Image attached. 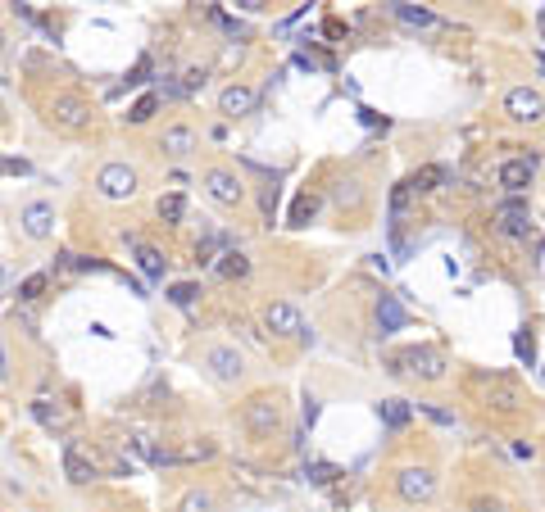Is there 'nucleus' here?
<instances>
[{"label":"nucleus","mask_w":545,"mask_h":512,"mask_svg":"<svg viewBox=\"0 0 545 512\" xmlns=\"http://www.w3.org/2000/svg\"><path fill=\"white\" fill-rule=\"evenodd\" d=\"M395 14H400L409 28H432V23H437L432 9H418V5H395Z\"/></svg>","instance_id":"obj_23"},{"label":"nucleus","mask_w":545,"mask_h":512,"mask_svg":"<svg viewBox=\"0 0 545 512\" xmlns=\"http://www.w3.org/2000/svg\"><path fill=\"white\" fill-rule=\"evenodd\" d=\"M218 109H223L228 118L250 114V109H255V91H250V86H228V91L218 95Z\"/></svg>","instance_id":"obj_17"},{"label":"nucleus","mask_w":545,"mask_h":512,"mask_svg":"<svg viewBox=\"0 0 545 512\" xmlns=\"http://www.w3.org/2000/svg\"><path fill=\"white\" fill-rule=\"evenodd\" d=\"M195 86H205V68H191L187 82H182V91H195Z\"/></svg>","instance_id":"obj_35"},{"label":"nucleus","mask_w":545,"mask_h":512,"mask_svg":"<svg viewBox=\"0 0 545 512\" xmlns=\"http://www.w3.org/2000/svg\"><path fill=\"white\" fill-rule=\"evenodd\" d=\"M209 454H214V444H191L182 458H209Z\"/></svg>","instance_id":"obj_37"},{"label":"nucleus","mask_w":545,"mask_h":512,"mask_svg":"<svg viewBox=\"0 0 545 512\" xmlns=\"http://www.w3.org/2000/svg\"><path fill=\"white\" fill-rule=\"evenodd\" d=\"M218 272H223V277H245V272H250V258H245V254H237V249H232V254H223V263H218Z\"/></svg>","instance_id":"obj_25"},{"label":"nucleus","mask_w":545,"mask_h":512,"mask_svg":"<svg viewBox=\"0 0 545 512\" xmlns=\"http://www.w3.org/2000/svg\"><path fill=\"white\" fill-rule=\"evenodd\" d=\"M445 182H450V168H445V164H427V168H418L404 186H409V195H427V191H437V186H445Z\"/></svg>","instance_id":"obj_16"},{"label":"nucleus","mask_w":545,"mask_h":512,"mask_svg":"<svg viewBox=\"0 0 545 512\" xmlns=\"http://www.w3.org/2000/svg\"><path fill=\"white\" fill-rule=\"evenodd\" d=\"M500 231L514 236V241H523V236H531V209L523 204V199H504L500 204Z\"/></svg>","instance_id":"obj_9"},{"label":"nucleus","mask_w":545,"mask_h":512,"mask_svg":"<svg viewBox=\"0 0 545 512\" xmlns=\"http://www.w3.org/2000/svg\"><path fill=\"white\" fill-rule=\"evenodd\" d=\"M0 372H5V354H0Z\"/></svg>","instance_id":"obj_40"},{"label":"nucleus","mask_w":545,"mask_h":512,"mask_svg":"<svg viewBox=\"0 0 545 512\" xmlns=\"http://www.w3.org/2000/svg\"><path fill=\"white\" fill-rule=\"evenodd\" d=\"M487 399L500 413H514V408H523V395H518V385L514 381H504V377H495L491 381V390H487Z\"/></svg>","instance_id":"obj_18"},{"label":"nucleus","mask_w":545,"mask_h":512,"mask_svg":"<svg viewBox=\"0 0 545 512\" xmlns=\"http://www.w3.org/2000/svg\"><path fill=\"white\" fill-rule=\"evenodd\" d=\"M541 372H545V363H541Z\"/></svg>","instance_id":"obj_41"},{"label":"nucleus","mask_w":545,"mask_h":512,"mask_svg":"<svg viewBox=\"0 0 545 512\" xmlns=\"http://www.w3.org/2000/svg\"><path fill=\"white\" fill-rule=\"evenodd\" d=\"M205 367L214 372L218 381H237L241 377V354L232 345H209L205 349Z\"/></svg>","instance_id":"obj_10"},{"label":"nucleus","mask_w":545,"mask_h":512,"mask_svg":"<svg viewBox=\"0 0 545 512\" xmlns=\"http://www.w3.org/2000/svg\"><path fill=\"white\" fill-rule=\"evenodd\" d=\"M159 218H164L168 227H178V222L187 218V199H182V195H164V199H159Z\"/></svg>","instance_id":"obj_22"},{"label":"nucleus","mask_w":545,"mask_h":512,"mask_svg":"<svg viewBox=\"0 0 545 512\" xmlns=\"http://www.w3.org/2000/svg\"><path fill=\"white\" fill-rule=\"evenodd\" d=\"M146 78H151V55H146V59H141V64H136V68H132V78H128V86H141Z\"/></svg>","instance_id":"obj_33"},{"label":"nucleus","mask_w":545,"mask_h":512,"mask_svg":"<svg viewBox=\"0 0 545 512\" xmlns=\"http://www.w3.org/2000/svg\"><path fill=\"white\" fill-rule=\"evenodd\" d=\"M391 372H418L423 381H441L445 377V354H441V349H432V345H414L409 354H400L391 363Z\"/></svg>","instance_id":"obj_2"},{"label":"nucleus","mask_w":545,"mask_h":512,"mask_svg":"<svg viewBox=\"0 0 545 512\" xmlns=\"http://www.w3.org/2000/svg\"><path fill=\"white\" fill-rule=\"evenodd\" d=\"M314 209H318V199H314V195H300V199L291 204V227H305V222L314 218Z\"/></svg>","instance_id":"obj_26"},{"label":"nucleus","mask_w":545,"mask_h":512,"mask_svg":"<svg viewBox=\"0 0 545 512\" xmlns=\"http://www.w3.org/2000/svg\"><path fill=\"white\" fill-rule=\"evenodd\" d=\"M332 199H337L341 209H359V204H364V191H359V182H355V177H345V182H337Z\"/></svg>","instance_id":"obj_21"},{"label":"nucleus","mask_w":545,"mask_h":512,"mask_svg":"<svg viewBox=\"0 0 545 512\" xmlns=\"http://www.w3.org/2000/svg\"><path fill=\"white\" fill-rule=\"evenodd\" d=\"M305 422H309V427H314V422H318V399H314V395L305 399Z\"/></svg>","instance_id":"obj_36"},{"label":"nucleus","mask_w":545,"mask_h":512,"mask_svg":"<svg viewBox=\"0 0 545 512\" xmlns=\"http://www.w3.org/2000/svg\"><path fill=\"white\" fill-rule=\"evenodd\" d=\"M418 408H423L432 422H441V427H454V413H445V408H437V404H418Z\"/></svg>","instance_id":"obj_32"},{"label":"nucleus","mask_w":545,"mask_h":512,"mask_svg":"<svg viewBox=\"0 0 545 512\" xmlns=\"http://www.w3.org/2000/svg\"><path fill=\"white\" fill-rule=\"evenodd\" d=\"M5 41H9V36H5V28H0V50H5Z\"/></svg>","instance_id":"obj_39"},{"label":"nucleus","mask_w":545,"mask_h":512,"mask_svg":"<svg viewBox=\"0 0 545 512\" xmlns=\"http://www.w3.org/2000/svg\"><path fill=\"white\" fill-rule=\"evenodd\" d=\"M473 512H500V498H477Z\"/></svg>","instance_id":"obj_38"},{"label":"nucleus","mask_w":545,"mask_h":512,"mask_svg":"<svg viewBox=\"0 0 545 512\" xmlns=\"http://www.w3.org/2000/svg\"><path fill=\"white\" fill-rule=\"evenodd\" d=\"M377 417H382V427H391V431H400L409 417H414V408L404 404V399H382L377 404Z\"/></svg>","instance_id":"obj_19"},{"label":"nucleus","mask_w":545,"mask_h":512,"mask_svg":"<svg viewBox=\"0 0 545 512\" xmlns=\"http://www.w3.org/2000/svg\"><path fill=\"white\" fill-rule=\"evenodd\" d=\"M128 245L136 249V268H141V272H146V277H151V281H159V277H164V272H168V258L159 254L155 245H141V241H136V236H128Z\"/></svg>","instance_id":"obj_15"},{"label":"nucleus","mask_w":545,"mask_h":512,"mask_svg":"<svg viewBox=\"0 0 545 512\" xmlns=\"http://www.w3.org/2000/svg\"><path fill=\"white\" fill-rule=\"evenodd\" d=\"M51 122L64 127V132H86L91 127V105H86L78 91H59L51 100Z\"/></svg>","instance_id":"obj_1"},{"label":"nucleus","mask_w":545,"mask_h":512,"mask_svg":"<svg viewBox=\"0 0 545 512\" xmlns=\"http://www.w3.org/2000/svg\"><path fill=\"white\" fill-rule=\"evenodd\" d=\"M96 191L105 199H128V195H136V172L128 164H105L96 172Z\"/></svg>","instance_id":"obj_5"},{"label":"nucleus","mask_w":545,"mask_h":512,"mask_svg":"<svg viewBox=\"0 0 545 512\" xmlns=\"http://www.w3.org/2000/svg\"><path fill=\"white\" fill-rule=\"evenodd\" d=\"M191 145H195V132L191 127H168L164 136H159V150H168V155H191Z\"/></svg>","instance_id":"obj_20"},{"label":"nucleus","mask_w":545,"mask_h":512,"mask_svg":"<svg viewBox=\"0 0 545 512\" xmlns=\"http://www.w3.org/2000/svg\"><path fill=\"white\" fill-rule=\"evenodd\" d=\"M531 168H536V155H527V159H504L500 164V186L504 191H527L531 186Z\"/></svg>","instance_id":"obj_12"},{"label":"nucleus","mask_w":545,"mask_h":512,"mask_svg":"<svg viewBox=\"0 0 545 512\" xmlns=\"http://www.w3.org/2000/svg\"><path fill=\"white\" fill-rule=\"evenodd\" d=\"M41 291H46V272H36V277H28V281L19 286V299H23V304H32Z\"/></svg>","instance_id":"obj_29"},{"label":"nucleus","mask_w":545,"mask_h":512,"mask_svg":"<svg viewBox=\"0 0 545 512\" xmlns=\"http://www.w3.org/2000/svg\"><path fill=\"white\" fill-rule=\"evenodd\" d=\"M205 186H209V195H214L223 209H237L245 199L241 177H237V172H228V168H205Z\"/></svg>","instance_id":"obj_6"},{"label":"nucleus","mask_w":545,"mask_h":512,"mask_svg":"<svg viewBox=\"0 0 545 512\" xmlns=\"http://www.w3.org/2000/svg\"><path fill=\"white\" fill-rule=\"evenodd\" d=\"M19 227L28 241H46V236L55 231V204L51 199H28V204H19Z\"/></svg>","instance_id":"obj_3"},{"label":"nucleus","mask_w":545,"mask_h":512,"mask_svg":"<svg viewBox=\"0 0 545 512\" xmlns=\"http://www.w3.org/2000/svg\"><path fill=\"white\" fill-rule=\"evenodd\" d=\"M337 476H341V471L332 467V463H309V481H318V485H332Z\"/></svg>","instance_id":"obj_30"},{"label":"nucleus","mask_w":545,"mask_h":512,"mask_svg":"<svg viewBox=\"0 0 545 512\" xmlns=\"http://www.w3.org/2000/svg\"><path fill=\"white\" fill-rule=\"evenodd\" d=\"M395 490H400L404 503H427L437 494V476L427 467H400L395 471Z\"/></svg>","instance_id":"obj_4"},{"label":"nucleus","mask_w":545,"mask_h":512,"mask_svg":"<svg viewBox=\"0 0 545 512\" xmlns=\"http://www.w3.org/2000/svg\"><path fill=\"white\" fill-rule=\"evenodd\" d=\"M155 109H159V95H141V100L128 109V122H136V127H141V122L155 118Z\"/></svg>","instance_id":"obj_24"},{"label":"nucleus","mask_w":545,"mask_h":512,"mask_svg":"<svg viewBox=\"0 0 545 512\" xmlns=\"http://www.w3.org/2000/svg\"><path fill=\"white\" fill-rule=\"evenodd\" d=\"M64 471H68V481H73V485H86V481H96V476H101V467H96V463H91V458H86L73 440L64 444Z\"/></svg>","instance_id":"obj_13"},{"label":"nucleus","mask_w":545,"mask_h":512,"mask_svg":"<svg viewBox=\"0 0 545 512\" xmlns=\"http://www.w3.org/2000/svg\"><path fill=\"white\" fill-rule=\"evenodd\" d=\"M514 349H518V358H523L527 367L536 363V345H531V335H514Z\"/></svg>","instance_id":"obj_31"},{"label":"nucleus","mask_w":545,"mask_h":512,"mask_svg":"<svg viewBox=\"0 0 545 512\" xmlns=\"http://www.w3.org/2000/svg\"><path fill=\"white\" fill-rule=\"evenodd\" d=\"M195 295H200V286H195V281H178V286H173V291H168V299H173V304H178V308H187V304H191Z\"/></svg>","instance_id":"obj_28"},{"label":"nucleus","mask_w":545,"mask_h":512,"mask_svg":"<svg viewBox=\"0 0 545 512\" xmlns=\"http://www.w3.org/2000/svg\"><path fill=\"white\" fill-rule=\"evenodd\" d=\"M404 322H409L404 304H400L395 295H382V299H377V327H382V335H395V331H404Z\"/></svg>","instance_id":"obj_14"},{"label":"nucleus","mask_w":545,"mask_h":512,"mask_svg":"<svg viewBox=\"0 0 545 512\" xmlns=\"http://www.w3.org/2000/svg\"><path fill=\"white\" fill-rule=\"evenodd\" d=\"M241 417H245V427H250L255 435H268L282 422V408H277V399H272V395H255L250 404L241 408Z\"/></svg>","instance_id":"obj_7"},{"label":"nucleus","mask_w":545,"mask_h":512,"mask_svg":"<svg viewBox=\"0 0 545 512\" xmlns=\"http://www.w3.org/2000/svg\"><path fill=\"white\" fill-rule=\"evenodd\" d=\"M264 322H268V331H272V335H309V331H305V322H300V313H295L291 304H282V299L264 308Z\"/></svg>","instance_id":"obj_11"},{"label":"nucleus","mask_w":545,"mask_h":512,"mask_svg":"<svg viewBox=\"0 0 545 512\" xmlns=\"http://www.w3.org/2000/svg\"><path fill=\"white\" fill-rule=\"evenodd\" d=\"M359 122H364V127H387V118L373 114V109H359Z\"/></svg>","instance_id":"obj_34"},{"label":"nucleus","mask_w":545,"mask_h":512,"mask_svg":"<svg viewBox=\"0 0 545 512\" xmlns=\"http://www.w3.org/2000/svg\"><path fill=\"white\" fill-rule=\"evenodd\" d=\"M182 512H214V494H205V490H191L187 498H182Z\"/></svg>","instance_id":"obj_27"},{"label":"nucleus","mask_w":545,"mask_h":512,"mask_svg":"<svg viewBox=\"0 0 545 512\" xmlns=\"http://www.w3.org/2000/svg\"><path fill=\"white\" fill-rule=\"evenodd\" d=\"M504 109H509V118H518V122H541L545 118V100H541V91H531V86H514V91L504 95Z\"/></svg>","instance_id":"obj_8"}]
</instances>
